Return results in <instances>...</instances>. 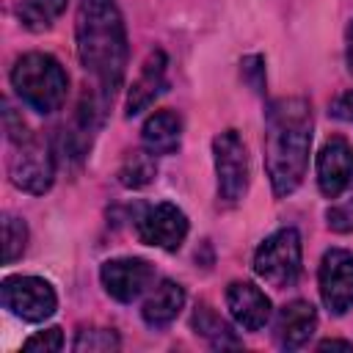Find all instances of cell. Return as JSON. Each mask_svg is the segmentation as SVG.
Masks as SVG:
<instances>
[{"instance_id":"cell-1","label":"cell","mask_w":353,"mask_h":353,"mask_svg":"<svg viewBox=\"0 0 353 353\" xmlns=\"http://www.w3.org/2000/svg\"><path fill=\"white\" fill-rule=\"evenodd\" d=\"M312 108L303 97H281L265 113V168L276 196L292 193L309 163Z\"/></svg>"},{"instance_id":"cell-2","label":"cell","mask_w":353,"mask_h":353,"mask_svg":"<svg viewBox=\"0 0 353 353\" xmlns=\"http://www.w3.org/2000/svg\"><path fill=\"white\" fill-rule=\"evenodd\" d=\"M74 36L83 69L113 97L127 66V30L113 0H80Z\"/></svg>"},{"instance_id":"cell-3","label":"cell","mask_w":353,"mask_h":353,"mask_svg":"<svg viewBox=\"0 0 353 353\" xmlns=\"http://www.w3.org/2000/svg\"><path fill=\"white\" fill-rule=\"evenodd\" d=\"M11 85L36 113H52L63 105L69 77L63 66L47 52H28L11 69Z\"/></svg>"},{"instance_id":"cell-4","label":"cell","mask_w":353,"mask_h":353,"mask_svg":"<svg viewBox=\"0 0 353 353\" xmlns=\"http://www.w3.org/2000/svg\"><path fill=\"white\" fill-rule=\"evenodd\" d=\"M256 276L270 287H292L301 276V234L295 229H279L254 254Z\"/></svg>"},{"instance_id":"cell-5","label":"cell","mask_w":353,"mask_h":353,"mask_svg":"<svg viewBox=\"0 0 353 353\" xmlns=\"http://www.w3.org/2000/svg\"><path fill=\"white\" fill-rule=\"evenodd\" d=\"M11 182L25 193H44L55 179V154L50 143L39 135H25L14 141V154L8 160Z\"/></svg>"},{"instance_id":"cell-6","label":"cell","mask_w":353,"mask_h":353,"mask_svg":"<svg viewBox=\"0 0 353 353\" xmlns=\"http://www.w3.org/2000/svg\"><path fill=\"white\" fill-rule=\"evenodd\" d=\"M215 174H218V196L226 204H237L248 190V154L234 130L215 135L212 141Z\"/></svg>"},{"instance_id":"cell-7","label":"cell","mask_w":353,"mask_h":353,"mask_svg":"<svg viewBox=\"0 0 353 353\" xmlns=\"http://www.w3.org/2000/svg\"><path fill=\"white\" fill-rule=\"evenodd\" d=\"M3 303L11 314L28 323H41L55 312L58 298L52 284L39 276H11L3 281Z\"/></svg>"},{"instance_id":"cell-8","label":"cell","mask_w":353,"mask_h":353,"mask_svg":"<svg viewBox=\"0 0 353 353\" xmlns=\"http://www.w3.org/2000/svg\"><path fill=\"white\" fill-rule=\"evenodd\" d=\"M320 298L328 312L345 314L353 309V254L331 248L320 262Z\"/></svg>"},{"instance_id":"cell-9","label":"cell","mask_w":353,"mask_h":353,"mask_svg":"<svg viewBox=\"0 0 353 353\" xmlns=\"http://www.w3.org/2000/svg\"><path fill=\"white\" fill-rule=\"evenodd\" d=\"M185 234H188V218L171 201H160L138 218V237L146 245L176 251L185 243Z\"/></svg>"},{"instance_id":"cell-10","label":"cell","mask_w":353,"mask_h":353,"mask_svg":"<svg viewBox=\"0 0 353 353\" xmlns=\"http://www.w3.org/2000/svg\"><path fill=\"white\" fill-rule=\"evenodd\" d=\"M99 279H102V287L110 298L121 301V303H130L135 301L154 279V270L146 259H138V256H121V259H110L102 265L99 270Z\"/></svg>"},{"instance_id":"cell-11","label":"cell","mask_w":353,"mask_h":353,"mask_svg":"<svg viewBox=\"0 0 353 353\" xmlns=\"http://www.w3.org/2000/svg\"><path fill=\"white\" fill-rule=\"evenodd\" d=\"M317 185L323 196L336 199L353 188V146L345 138H331L317 154Z\"/></svg>"},{"instance_id":"cell-12","label":"cell","mask_w":353,"mask_h":353,"mask_svg":"<svg viewBox=\"0 0 353 353\" xmlns=\"http://www.w3.org/2000/svg\"><path fill=\"white\" fill-rule=\"evenodd\" d=\"M226 306L234 323L243 325L245 331H259L270 320V301L251 281H232L226 290Z\"/></svg>"},{"instance_id":"cell-13","label":"cell","mask_w":353,"mask_h":353,"mask_svg":"<svg viewBox=\"0 0 353 353\" xmlns=\"http://www.w3.org/2000/svg\"><path fill=\"white\" fill-rule=\"evenodd\" d=\"M317 328V312L309 301H292L279 312L276 320V339L287 350H298L309 342V336Z\"/></svg>"},{"instance_id":"cell-14","label":"cell","mask_w":353,"mask_h":353,"mask_svg":"<svg viewBox=\"0 0 353 353\" xmlns=\"http://www.w3.org/2000/svg\"><path fill=\"white\" fill-rule=\"evenodd\" d=\"M165 55L160 50H154L146 61H143V69L141 74L135 77L132 88H130V97H127V116H138L141 110H146L154 97L163 91L165 85Z\"/></svg>"},{"instance_id":"cell-15","label":"cell","mask_w":353,"mask_h":353,"mask_svg":"<svg viewBox=\"0 0 353 353\" xmlns=\"http://www.w3.org/2000/svg\"><path fill=\"white\" fill-rule=\"evenodd\" d=\"M182 306H185V290H182L176 281L163 279V281L152 290V295L143 301L141 314H143V323H146V325H152V328H165L171 320H176V314L182 312Z\"/></svg>"},{"instance_id":"cell-16","label":"cell","mask_w":353,"mask_h":353,"mask_svg":"<svg viewBox=\"0 0 353 353\" xmlns=\"http://www.w3.org/2000/svg\"><path fill=\"white\" fill-rule=\"evenodd\" d=\"M141 138H143V149H149L152 154H171V152L179 149L182 121L171 110H157L154 116L146 119V124L141 130Z\"/></svg>"},{"instance_id":"cell-17","label":"cell","mask_w":353,"mask_h":353,"mask_svg":"<svg viewBox=\"0 0 353 353\" xmlns=\"http://www.w3.org/2000/svg\"><path fill=\"white\" fill-rule=\"evenodd\" d=\"M193 328H196V334H201L204 339H210L212 347H237L240 345V339L234 336V331L210 306H204V303L193 312Z\"/></svg>"},{"instance_id":"cell-18","label":"cell","mask_w":353,"mask_h":353,"mask_svg":"<svg viewBox=\"0 0 353 353\" xmlns=\"http://www.w3.org/2000/svg\"><path fill=\"white\" fill-rule=\"evenodd\" d=\"M66 11V0H22L17 14L28 30H44L50 28L61 14Z\"/></svg>"},{"instance_id":"cell-19","label":"cell","mask_w":353,"mask_h":353,"mask_svg":"<svg viewBox=\"0 0 353 353\" xmlns=\"http://www.w3.org/2000/svg\"><path fill=\"white\" fill-rule=\"evenodd\" d=\"M154 174H157V163H154L152 152L141 149V152H130L127 154V160L119 168V182L124 188H143V185H149L154 179Z\"/></svg>"},{"instance_id":"cell-20","label":"cell","mask_w":353,"mask_h":353,"mask_svg":"<svg viewBox=\"0 0 353 353\" xmlns=\"http://www.w3.org/2000/svg\"><path fill=\"white\" fill-rule=\"evenodd\" d=\"M28 245V226L17 215H3V262L11 265Z\"/></svg>"},{"instance_id":"cell-21","label":"cell","mask_w":353,"mask_h":353,"mask_svg":"<svg viewBox=\"0 0 353 353\" xmlns=\"http://www.w3.org/2000/svg\"><path fill=\"white\" fill-rule=\"evenodd\" d=\"M77 353H97V350H116L119 347V336L108 328H83L77 331V339L72 345Z\"/></svg>"},{"instance_id":"cell-22","label":"cell","mask_w":353,"mask_h":353,"mask_svg":"<svg viewBox=\"0 0 353 353\" xmlns=\"http://www.w3.org/2000/svg\"><path fill=\"white\" fill-rule=\"evenodd\" d=\"M61 347H63V334H61V328L39 331V334L28 336L25 345H22L25 353H55V350H61Z\"/></svg>"},{"instance_id":"cell-23","label":"cell","mask_w":353,"mask_h":353,"mask_svg":"<svg viewBox=\"0 0 353 353\" xmlns=\"http://www.w3.org/2000/svg\"><path fill=\"white\" fill-rule=\"evenodd\" d=\"M243 69V80L256 91V94H262L265 91V58L262 55H248V58H243V63H240Z\"/></svg>"},{"instance_id":"cell-24","label":"cell","mask_w":353,"mask_h":353,"mask_svg":"<svg viewBox=\"0 0 353 353\" xmlns=\"http://www.w3.org/2000/svg\"><path fill=\"white\" fill-rule=\"evenodd\" d=\"M325 218H328V226H331L334 232H353V199L328 207Z\"/></svg>"},{"instance_id":"cell-25","label":"cell","mask_w":353,"mask_h":353,"mask_svg":"<svg viewBox=\"0 0 353 353\" xmlns=\"http://www.w3.org/2000/svg\"><path fill=\"white\" fill-rule=\"evenodd\" d=\"M331 116L334 119H342V121H353V88L339 94L334 102H331Z\"/></svg>"},{"instance_id":"cell-26","label":"cell","mask_w":353,"mask_h":353,"mask_svg":"<svg viewBox=\"0 0 353 353\" xmlns=\"http://www.w3.org/2000/svg\"><path fill=\"white\" fill-rule=\"evenodd\" d=\"M320 350H353V342H345V339H325L317 345Z\"/></svg>"},{"instance_id":"cell-27","label":"cell","mask_w":353,"mask_h":353,"mask_svg":"<svg viewBox=\"0 0 353 353\" xmlns=\"http://www.w3.org/2000/svg\"><path fill=\"white\" fill-rule=\"evenodd\" d=\"M347 66L353 72V22L347 25Z\"/></svg>"}]
</instances>
